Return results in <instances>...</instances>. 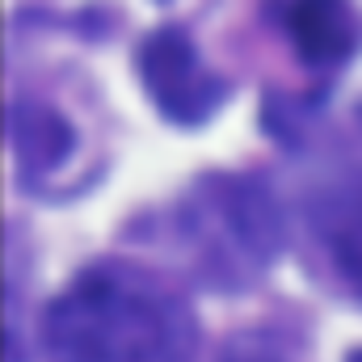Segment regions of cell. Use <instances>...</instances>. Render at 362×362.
Instances as JSON below:
<instances>
[{
	"label": "cell",
	"mask_w": 362,
	"mask_h": 362,
	"mask_svg": "<svg viewBox=\"0 0 362 362\" xmlns=\"http://www.w3.org/2000/svg\"><path fill=\"white\" fill-rule=\"evenodd\" d=\"M139 72H144V85L152 93V101L173 122H202L228 97L223 76H215L202 64L194 38L185 30H177V25H165V30L144 38Z\"/></svg>",
	"instance_id": "3957f363"
},
{
	"label": "cell",
	"mask_w": 362,
	"mask_h": 362,
	"mask_svg": "<svg viewBox=\"0 0 362 362\" xmlns=\"http://www.w3.org/2000/svg\"><path fill=\"white\" fill-rule=\"evenodd\" d=\"M346 362H362V350H354V354H350V358H346Z\"/></svg>",
	"instance_id": "ba28073f"
},
{
	"label": "cell",
	"mask_w": 362,
	"mask_h": 362,
	"mask_svg": "<svg viewBox=\"0 0 362 362\" xmlns=\"http://www.w3.org/2000/svg\"><path fill=\"white\" fill-rule=\"evenodd\" d=\"M181 245L215 286H253L278 253V215L245 177H202L177 206Z\"/></svg>",
	"instance_id": "7a4b0ae2"
},
{
	"label": "cell",
	"mask_w": 362,
	"mask_h": 362,
	"mask_svg": "<svg viewBox=\"0 0 362 362\" xmlns=\"http://www.w3.org/2000/svg\"><path fill=\"white\" fill-rule=\"evenodd\" d=\"M316 228L329 245L333 266L362 299V189H341L316 202Z\"/></svg>",
	"instance_id": "8992f818"
},
{
	"label": "cell",
	"mask_w": 362,
	"mask_h": 362,
	"mask_svg": "<svg viewBox=\"0 0 362 362\" xmlns=\"http://www.w3.org/2000/svg\"><path fill=\"white\" fill-rule=\"evenodd\" d=\"M42 337L51 362H189L198 329L156 274L97 262L51 299Z\"/></svg>",
	"instance_id": "6da1fadb"
},
{
	"label": "cell",
	"mask_w": 362,
	"mask_h": 362,
	"mask_svg": "<svg viewBox=\"0 0 362 362\" xmlns=\"http://www.w3.org/2000/svg\"><path fill=\"white\" fill-rule=\"evenodd\" d=\"M274 17L312 68H341L362 42V17L350 0H278Z\"/></svg>",
	"instance_id": "277c9868"
},
{
	"label": "cell",
	"mask_w": 362,
	"mask_h": 362,
	"mask_svg": "<svg viewBox=\"0 0 362 362\" xmlns=\"http://www.w3.org/2000/svg\"><path fill=\"white\" fill-rule=\"evenodd\" d=\"M219 362H286L270 341L262 337H240V341H228V350L219 354Z\"/></svg>",
	"instance_id": "52a82bcc"
},
{
	"label": "cell",
	"mask_w": 362,
	"mask_h": 362,
	"mask_svg": "<svg viewBox=\"0 0 362 362\" xmlns=\"http://www.w3.org/2000/svg\"><path fill=\"white\" fill-rule=\"evenodd\" d=\"M13 152L25 177H47L72 152V127L47 105H13Z\"/></svg>",
	"instance_id": "5b68a950"
}]
</instances>
